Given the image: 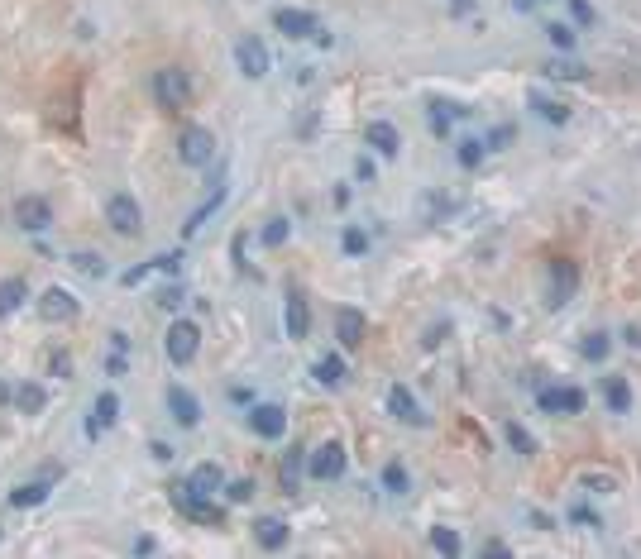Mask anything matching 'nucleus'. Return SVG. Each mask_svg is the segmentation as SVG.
Returning <instances> with one entry per match:
<instances>
[{
  "label": "nucleus",
  "instance_id": "obj_1",
  "mask_svg": "<svg viewBox=\"0 0 641 559\" xmlns=\"http://www.w3.org/2000/svg\"><path fill=\"white\" fill-rule=\"evenodd\" d=\"M149 96H154V106L168 110V115L187 110L192 106V77H187V67H158L154 77H149Z\"/></svg>",
  "mask_w": 641,
  "mask_h": 559
},
{
  "label": "nucleus",
  "instance_id": "obj_2",
  "mask_svg": "<svg viewBox=\"0 0 641 559\" xmlns=\"http://www.w3.org/2000/svg\"><path fill=\"white\" fill-rule=\"evenodd\" d=\"M197 349H201V325L192 321V316L168 321V335H163V354H168V364L187 368L192 359H197Z\"/></svg>",
  "mask_w": 641,
  "mask_h": 559
},
{
  "label": "nucleus",
  "instance_id": "obj_3",
  "mask_svg": "<svg viewBox=\"0 0 641 559\" xmlns=\"http://www.w3.org/2000/svg\"><path fill=\"white\" fill-rule=\"evenodd\" d=\"M106 225H111V235H120V239H139L144 235V211H139V201H134L130 192L106 196Z\"/></svg>",
  "mask_w": 641,
  "mask_h": 559
},
{
  "label": "nucleus",
  "instance_id": "obj_4",
  "mask_svg": "<svg viewBox=\"0 0 641 559\" xmlns=\"http://www.w3.org/2000/svg\"><path fill=\"white\" fill-rule=\"evenodd\" d=\"M579 292V263L575 258H551V278H546V306L560 311V306H570Z\"/></svg>",
  "mask_w": 641,
  "mask_h": 559
},
{
  "label": "nucleus",
  "instance_id": "obj_5",
  "mask_svg": "<svg viewBox=\"0 0 641 559\" xmlns=\"http://www.w3.org/2000/svg\"><path fill=\"white\" fill-rule=\"evenodd\" d=\"M216 158V134L206 125H187L177 134V163H187V168H206Z\"/></svg>",
  "mask_w": 641,
  "mask_h": 559
},
{
  "label": "nucleus",
  "instance_id": "obj_6",
  "mask_svg": "<svg viewBox=\"0 0 641 559\" xmlns=\"http://www.w3.org/2000/svg\"><path fill=\"white\" fill-rule=\"evenodd\" d=\"M345 469H350V459H345V445H340V440H326V445H316V450L307 454V473L316 483H335V478H345Z\"/></svg>",
  "mask_w": 641,
  "mask_h": 559
},
{
  "label": "nucleus",
  "instance_id": "obj_7",
  "mask_svg": "<svg viewBox=\"0 0 641 559\" xmlns=\"http://www.w3.org/2000/svg\"><path fill=\"white\" fill-rule=\"evenodd\" d=\"M10 215H15V225H20L24 235H44L48 225H53V201L48 196H15Z\"/></svg>",
  "mask_w": 641,
  "mask_h": 559
},
{
  "label": "nucleus",
  "instance_id": "obj_8",
  "mask_svg": "<svg viewBox=\"0 0 641 559\" xmlns=\"http://www.w3.org/2000/svg\"><path fill=\"white\" fill-rule=\"evenodd\" d=\"M39 316H44L48 325H72L82 316V301L72 297L67 287H44V292H39Z\"/></svg>",
  "mask_w": 641,
  "mask_h": 559
},
{
  "label": "nucleus",
  "instance_id": "obj_9",
  "mask_svg": "<svg viewBox=\"0 0 641 559\" xmlns=\"http://www.w3.org/2000/svg\"><path fill=\"white\" fill-rule=\"evenodd\" d=\"M235 63H240V72L249 77V82L268 77V67H273V58H268V43L259 39V34H244V39L235 43Z\"/></svg>",
  "mask_w": 641,
  "mask_h": 559
},
{
  "label": "nucleus",
  "instance_id": "obj_10",
  "mask_svg": "<svg viewBox=\"0 0 641 559\" xmlns=\"http://www.w3.org/2000/svg\"><path fill=\"white\" fill-rule=\"evenodd\" d=\"M273 29H278L283 39H316L321 20H316L311 10H292V5H278V10H273Z\"/></svg>",
  "mask_w": 641,
  "mask_h": 559
},
{
  "label": "nucleus",
  "instance_id": "obj_11",
  "mask_svg": "<svg viewBox=\"0 0 641 559\" xmlns=\"http://www.w3.org/2000/svg\"><path fill=\"white\" fill-rule=\"evenodd\" d=\"M249 430H254L259 440H283L288 411L278 407V402H254V407H249Z\"/></svg>",
  "mask_w": 641,
  "mask_h": 559
},
{
  "label": "nucleus",
  "instance_id": "obj_12",
  "mask_svg": "<svg viewBox=\"0 0 641 559\" xmlns=\"http://www.w3.org/2000/svg\"><path fill=\"white\" fill-rule=\"evenodd\" d=\"M177 488H182L187 497H216L225 488V473H221V464H211V459H206V464H197V469L187 473Z\"/></svg>",
  "mask_w": 641,
  "mask_h": 559
},
{
  "label": "nucleus",
  "instance_id": "obj_13",
  "mask_svg": "<svg viewBox=\"0 0 641 559\" xmlns=\"http://www.w3.org/2000/svg\"><path fill=\"white\" fill-rule=\"evenodd\" d=\"M283 325H288V340H307L311 335V306H307V292L292 287L283 297Z\"/></svg>",
  "mask_w": 641,
  "mask_h": 559
},
{
  "label": "nucleus",
  "instance_id": "obj_14",
  "mask_svg": "<svg viewBox=\"0 0 641 559\" xmlns=\"http://www.w3.org/2000/svg\"><path fill=\"white\" fill-rule=\"evenodd\" d=\"M168 411H173V421L182 430H192L201 421V402H197V392L192 387H182V383H168Z\"/></svg>",
  "mask_w": 641,
  "mask_h": 559
},
{
  "label": "nucleus",
  "instance_id": "obj_15",
  "mask_svg": "<svg viewBox=\"0 0 641 559\" xmlns=\"http://www.w3.org/2000/svg\"><path fill=\"white\" fill-rule=\"evenodd\" d=\"M364 335H369V321H364V311H354V306H340V311H335V340H340V349H359V344H364Z\"/></svg>",
  "mask_w": 641,
  "mask_h": 559
},
{
  "label": "nucleus",
  "instance_id": "obj_16",
  "mask_svg": "<svg viewBox=\"0 0 641 559\" xmlns=\"http://www.w3.org/2000/svg\"><path fill=\"white\" fill-rule=\"evenodd\" d=\"M536 402H541V411L575 416V411H584V392H579V387H541V392H536Z\"/></svg>",
  "mask_w": 641,
  "mask_h": 559
},
{
  "label": "nucleus",
  "instance_id": "obj_17",
  "mask_svg": "<svg viewBox=\"0 0 641 559\" xmlns=\"http://www.w3.org/2000/svg\"><path fill=\"white\" fill-rule=\"evenodd\" d=\"M177 268H182V254H158V258H149V263H134V268H125V273H120V282H125V287H139V282L154 278V273H168V278H173Z\"/></svg>",
  "mask_w": 641,
  "mask_h": 559
},
{
  "label": "nucleus",
  "instance_id": "obj_18",
  "mask_svg": "<svg viewBox=\"0 0 641 559\" xmlns=\"http://www.w3.org/2000/svg\"><path fill=\"white\" fill-rule=\"evenodd\" d=\"M364 144L374 153H383V158H398L402 134H398V125H388V120H369V125H364Z\"/></svg>",
  "mask_w": 641,
  "mask_h": 559
},
{
  "label": "nucleus",
  "instance_id": "obj_19",
  "mask_svg": "<svg viewBox=\"0 0 641 559\" xmlns=\"http://www.w3.org/2000/svg\"><path fill=\"white\" fill-rule=\"evenodd\" d=\"M465 115H469V106H460V101H426V125H431L436 139H445L450 125H455V120H465Z\"/></svg>",
  "mask_w": 641,
  "mask_h": 559
},
{
  "label": "nucleus",
  "instance_id": "obj_20",
  "mask_svg": "<svg viewBox=\"0 0 641 559\" xmlns=\"http://www.w3.org/2000/svg\"><path fill=\"white\" fill-rule=\"evenodd\" d=\"M288 521H283V516H259V521H254V545H259V550H268V555H273V550H283V545H288Z\"/></svg>",
  "mask_w": 641,
  "mask_h": 559
},
{
  "label": "nucleus",
  "instance_id": "obj_21",
  "mask_svg": "<svg viewBox=\"0 0 641 559\" xmlns=\"http://www.w3.org/2000/svg\"><path fill=\"white\" fill-rule=\"evenodd\" d=\"M388 411H393L398 421H407V426H426V416H421L417 397H412V387H402V383L388 387Z\"/></svg>",
  "mask_w": 641,
  "mask_h": 559
},
{
  "label": "nucleus",
  "instance_id": "obj_22",
  "mask_svg": "<svg viewBox=\"0 0 641 559\" xmlns=\"http://www.w3.org/2000/svg\"><path fill=\"white\" fill-rule=\"evenodd\" d=\"M302 473H307V450L292 445V450L283 454V464H278V488H283V493H297V488H302Z\"/></svg>",
  "mask_w": 641,
  "mask_h": 559
},
{
  "label": "nucleus",
  "instance_id": "obj_23",
  "mask_svg": "<svg viewBox=\"0 0 641 559\" xmlns=\"http://www.w3.org/2000/svg\"><path fill=\"white\" fill-rule=\"evenodd\" d=\"M115 421H120V397H115V392H101V397H96V411L87 416V435L96 440V435L106 426H115Z\"/></svg>",
  "mask_w": 641,
  "mask_h": 559
},
{
  "label": "nucleus",
  "instance_id": "obj_24",
  "mask_svg": "<svg viewBox=\"0 0 641 559\" xmlns=\"http://www.w3.org/2000/svg\"><path fill=\"white\" fill-rule=\"evenodd\" d=\"M24 301H29V282H24L20 273H15V278H0V321H10Z\"/></svg>",
  "mask_w": 641,
  "mask_h": 559
},
{
  "label": "nucleus",
  "instance_id": "obj_25",
  "mask_svg": "<svg viewBox=\"0 0 641 559\" xmlns=\"http://www.w3.org/2000/svg\"><path fill=\"white\" fill-rule=\"evenodd\" d=\"M10 407L24 411V416H39V411L48 407V392H44L39 383H29V378H24V383H15V397H10Z\"/></svg>",
  "mask_w": 641,
  "mask_h": 559
},
{
  "label": "nucleus",
  "instance_id": "obj_26",
  "mask_svg": "<svg viewBox=\"0 0 641 559\" xmlns=\"http://www.w3.org/2000/svg\"><path fill=\"white\" fill-rule=\"evenodd\" d=\"M48 478H29V483H20L15 493H10V507H44L48 502Z\"/></svg>",
  "mask_w": 641,
  "mask_h": 559
},
{
  "label": "nucleus",
  "instance_id": "obj_27",
  "mask_svg": "<svg viewBox=\"0 0 641 559\" xmlns=\"http://www.w3.org/2000/svg\"><path fill=\"white\" fill-rule=\"evenodd\" d=\"M603 402H608V411L627 416L632 411V383L627 378H603Z\"/></svg>",
  "mask_w": 641,
  "mask_h": 559
},
{
  "label": "nucleus",
  "instance_id": "obj_28",
  "mask_svg": "<svg viewBox=\"0 0 641 559\" xmlns=\"http://www.w3.org/2000/svg\"><path fill=\"white\" fill-rule=\"evenodd\" d=\"M527 101H531V110H536L541 120H551V125H565V120H570V106L555 101V96H546V91H531Z\"/></svg>",
  "mask_w": 641,
  "mask_h": 559
},
{
  "label": "nucleus",
  "instance_id": "obj_29",
  "mask_svg": "<svg viewBox=\"0 0 641 559\" xmlns=\"http://www.w3.org/2000/svg\"><path fill=\"white\" fill-rule=\"evenodd\" d=\"M311 378H316L321 387H340V383H345V359H340V354L316 359V364H311Z\"/></svg>",
  "mask_w": 641,
  "mask_h": 559
},
{
  "label": "nucleus",
  "instance_id": "obj_30",
  "mask_svg": "<svg viewBox=\"0 0 641 559\" xmlns=\"http://www.w3.org/2000/svg\"><path fill=\"white\" fill-rule=\"evenodd\" d=\"M225 201V182H216V192H211V201H206V206H197V211H192V220H187V225H182V235L192 239L201 230V225H206V220H211V211H216V206H221Z\"/></svg>",
  "mask_w": 641,
  "mask_h": 559
},
{
  "label": "nucleus",
  "instance_id": "obj_31",
  "mask_svg": "<svg viewBox=\"0 0 641 559\" xmlns=\"http://www.w3.org/2000/svg\"><path fill=\"white\" fill-rule=\"evenodd\" d=\"M221 497H225V507H240V502H249V497H254V478H249V473H244V478H225Z\"/></svg>",
  "mask_w": 641,
  "mask_h": 559
},
{
  "label": "nucleus",
  "instance_id": "obj_32",
  "mask_svg": "<svg viewBox=\"0 0 641 559\" xmlns=\"http://www.w3.org/2000/svg\"><path fill=\"white\" fill-rule=\"evenodd\" d=\"M72 268H77V273H82V278H106V258L96 254V249H77V254H72Z\"/></svg>",
  "mask_w": 641,
  "mask_h": 559
},
{
  "label": "nucleus",
  "instance_id": "obj_33",
  "mask_svg": "<svg viewBox=\"0 0 641 559\" xmlns=\"http://www.w3.org/2000/svg\"><path fill=\"white\" fill-rule=\"evenodd\" d=\"M431 550H441V555H460V550H465V540L455 536V531H450V526H431Z\"/></svg>",
  "mask_w": 641,
  "mask_h": 559
},
{
  "label": "nucleus",
  "instance_id": "obj_34",
  "mask_svg": "<svg viewBox=\"0 0 641 559\" xmlns=\"http://www.w3.org/2000/svg\"><path fill=\"white\" fill-rule=\"evenodd\" d=\"M503 435H508V445L517 454H536V435H531L522 421H508V430H503Z\"/></svg>",
  "mask_w": 641,
  "mask_h": 559
},
{
  "label": "nucleus",
  "instance_id": "obj_35",
  "mask_svg": "<svg viewBox=\"0 0 641 559\" xmlns=\"http://www.w3.org/2000/svg\"><path fill=\"white\" fill-rule=\"evenodd\" d=\"M546 77H551V82H589V67H579V63H551V67H546Z\"/></svg>",
  "mask_w": 641,
  "mask_h": 559
},
{
  "label": "nucleus",
  "instance_id": "obj_36",
  "mask_svg": "<svg viewBox=\"0 0 641 559\" xmlns=\"http://www.w3.org/2000/svg\"><path fill=\"white\" fill-rule=\"evenodd\" d=\"M407 483H412V478H407V464H398V459L383 464V488H388V493H407Z\"/></svg>",
  "mask_w": 641,
  "mask_h": 559
},
{
  "label": "nucleus",
  "instance_id": "obj_37",
  "mask_svg": "<svg viewBox=\"0 0 641 559\" xmlns=\"http://www.w3.org/2000/svg\"><path fill=\"white\" fill-rule=\"evenodd\" d=\"M292 239V220H283V215H278V220H268L264 225V244L268 249H278V244H288Z\"/></svg>",
  "mask_w": 641,
  "mask_h": 559
},
{
  "label": "nucleus",
  "instance_id": "obj_38",
  "mask_svg": "<svg viewBox=\"0 0 641 559\" xmlns=\"http://www.w3.org/2000/svg\"><path fill=\"white\" fill-rule=\"evenodd\" d=\"M484 153H488L484 139H465V144H460V168H479V163H484Z\"/></svg>",
  "mask_w": 641,
  "mask_h": 559
},
{
  "label": "nucleus",
  "instance_id": "obj_39",
  "mask_svg": "<svg viewBox=\"0 0 641 559\" xmlns=\"http://www.w3.org/2000/svg\"><path fill=\"white\" fill-rule=\"evenodd\" d=\"M340 249H345V254L350 258H359V254H369V235H364V230H345V235H340Z\"/></svg>",
  "mask_w": 641,
  "mask_h": 559
},
{
  "label": "nucleus",
  "instance_id": "obj_40",
  "mask_svg": "<svg viewBox=\"0 0 641 559\" xmlns=\"http://www.w3.org/2000/svg\"><path fill=\"white\" fill-rule=\"evenodd\" d=\"M579 349H584V359H589V364H603L613 344H608V335H589V340L579 344Z\"/></svg>",
  "mask_w": 641,
  "mask_h": 559
},
{
  "label": "nucleus",
  "instance_id": "obj_41",
  "mask_svg": "<svg viewBox=\"0 0 641 559\" xmlns=\"http://www.w3.org/2000/svg\"><path fill=\"white\" fill-rule=\"evenodd\" d=\"M48 373H53V378H72V354H67V349H53V354H48Z\"/></svg>",
  "mask_w": 641,
  "mask_h": 559
},
{
  "label": "nucleus",
  "instance_id": "obj_42",
  "mask_svg": "<svg viewBox=\"0 0 641 559\" xmlns=\"http://www.w3.org/2000/svg\"><path fill=\"white\" fill-rule=\"evenodd\" d=\"M570 20L584 24V29H594V24H598V10L589 5V0H570Z\"/></svg>",
  "mask_w": 641,
  "mask_h": 559
},
{
  "label": "nucleus",
  "instance_id": "obj_43",
  "mask_svg": "<svg viewBox=\"0 0 641 559\" xmlns=\"http://www.w3.org/2000/svg\"><path fill=\"white\" fill-rule=\"evenodd\" d=\"M546 34H551V43H555V48H565V53L575 48V29H570V24H551Z\"/></svg>",
  "mask_w": 641,
  "mask_h": 559
},
{
  "label": "nucleus",
  "instance_id": "obj_44",
  "mask_svg": "<svg viewBox=\"0 0 641 559\" xmlns=\"http://www.w3.org/2000/svg\"><path fill=\"white\" fill-rule=\"evenodd\" d=\"M450 211H460V201H455V196H431V201H426V215H436V220L450 215Z\"/></svg>",
  "mask_w": 641,
  "mask_h": 559
},
{
  "label": "nucleus",
  "instance_id": "obj_45",
  "mask_svg": "<svg viewBox=\"0 0 641 559\" xmlns=\"http://www.w3.org/2000/svg\"><path fill=\"white\" fill-rule=\"evenodd\" d=\"M125 368H130V354H125V349H111V354H106V373H111V378H125Z\"/></svg>",
  "mask_w": 641,
  "mask_h": 559
},
{
  "label": "nucleus",
  "instance_id": "obj_46",
  "mask_svg": "<svg viewBox=\"0 0 641 559\" xmlns=\"http://www.w3.org/2000/svg\"><path fill=\"white\" fill-rule=\"evenodd\" d=\"M512 139H517V129H512V125H498V129H493V134L484 139V144H488V149H508Z\"/></svg>",
  "mask_w": 641,
  "mask_h": 559
},
{
  "label": "nucleus",
  "instance_id": "obj_47",
  "mask_svg": "<svg viewBox=\"0 0 641 559\" xmlns=\"http://www.w3.org/2000/svg\"><path fill=\"white\" fill-rule=\"evenodd\" d=\"M570 521H575V526H584V531H598V526H603L594 507H575V512H570Z\"/></svg>",
  "mask_w": 641,
  "mask_h": 559
},
{
  "label": "nucleus",
  "instance_id": "obj_48",
  "mask_svg": "<svg viewBox=\"0 0 641 559\" xmlns=\"http://www.w3.org/2000/svg\"><path fill=\"white\" fill-rule=\"evenodd\" d=\"M182 297H187V292H182V282H168V287L158 292V306H177Z\"/></svg>",
  "mask_w": 641,
  "mask_h": 559
},
{
  "label": "nucleus",
  "instance_id": "obj_49",
  "mask_svg": "<svg viewBox=\"0 0 641 559\" xmlns=\"http://www.w3.org/2000/svg\"><path fill=\"white\" fill-rule=\"evenodd\" d=\"M484 555L488 559H512V545H503V540H484Z\"/></svg>",
  "mask_w": 641,
  "mask_h": 559
},
{
  "label": "nucleus",
  "instance_id": "obj_50",
  "mask_svg": "<svg viewBox=\"0 0 641 559\" xmlns=\"http://www.w3.org/2000/svg\"><path fill=\"white\" fill-rule=\"evenodd\" d=\"M584 488H594V493H613V478H608V473H594V478H584Z\"/></svg>",
  "mask_w": 641,
  "mask_h": 559
},
{
  "label": "nucleus",
  "instance_id": "obj_51",
  "mask_svg": "<svg viewBox=\"0 0 641 559\" xmlns=\"http://www.w3.org/2000/svg\"><path fill=\"white\" fill-rule=\"evenodd\" d=\"M445 330H450V325H431V330H426V340H421V344H426V349H436V344L445 340Z\"/></svg>",
  "mask_w": 641,
  "mask_h": 559
},
{
  "label": "nucleus",
  "instance_id": "obj_52",
  "mask_svg": "<svg viewBox=\"0 0 641 559\" xmlns=\"http://www.w3.org/2000/svg\"><path fill=\"white\" fill-rule=\"evenodd\" d=\"M354 177H359V182H374V163H369V158H359V163H354Z\"/></svg>",
  "mask_w": 641,
  "mask_h": 559
},
{
  "label": "nucleus",
  "instance_id": "obj_53",
  "mask_svg": "<svg viewBox=\"0 0 641 559\" xmlns=\"http://www.w3.org/2000/svg\"><path fill=\"white\" fill-rule=\"evenodd\" d=\"M154 550H158L154 536H139V540H134V555H154Z\"/></svg>",
  "mask_w": 641,
  "mask_h": 559
},
{
  "label": "nucleus",
  "instance_id": "obj_54",
  "mask_svg": "<svg viewBox=\"0 0 641 559\" xmlns=\"http://www.w3.org/2000/svg\"><path fill=\"white\" fill-rule=\"evenodd\" d=\"M230 402H244V407H254V392H249V387H230Z\"/></svg>",
  "mask_w": 641,
  "mask_h": 559
},
{
  "label": "nucleus",
  "instance_id": "obj_55",
  "mask_svg": "<svg viewBox=\"0 0 641 559\" xmlns=\"http://www.w3.org/2000/svg\"><path fill=\"white\" fill-rule=\"evenodd\" d=\"M531 526H536V531H551L555 521H551V516H546V512H531Z\"/></svg>",
  "mask_w": 641,
  "mask_h": 559
},
{
  "label": "nucleus",
  "instance_id": "obj_56",
  "mask_svg": "<svg viewBox=\"0 0 641 559\" xmlns=\"http://www.w3.org/2000/svg\"><path fill=\"white\" fill-rule=\"evenodd\" d=\"M111 349H125V354H130V335H120V330H111Z\"/></svg>",
  "mask_w": 641,
  "mask_h": 559
},
{
  "label": "nucleus",
  "instance_id": "obj_57",
  "mask_svg": "<svg viewBox=\"0 0 641 559\" xmlns=\"http://www.w3.org/2000/svg\"><path fill=\"white\" fill-rule=\"evenodd\" d=\"M10 397H15V387H10L5 378H0V407H10Z\"/></svg>",
  "mask_w": 641,
  "mask_h": 559
},
{
  "label": "nucleus",
  "instance_id": "obj_58",
  "mask_svg": "<svg viewBox=\"0 0 641 559\" xmlns=\"http://www.w3.org/2000/svg\"><path fill=\"white\" fill-rule=\"evenodd\" d=\"M531 5H536V0H517V10H531Z\"/></svg>",
  "mask_w": 641,
  "mask_h": 559
}]
</instances>
